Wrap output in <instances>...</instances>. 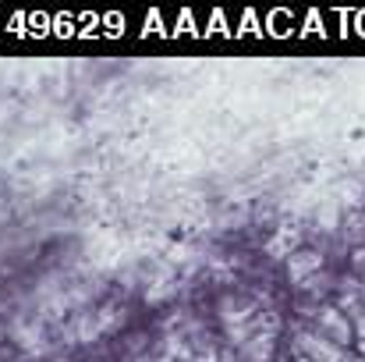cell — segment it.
<instances>
[{"label":"cell","mask_w":365,"mask_h":362,"mask_svg":"<svg viewBox=\"0 0 365 362\" xmlns=\"http://www.w3.org/2000/svg\"><path fill=\"white\" fill-rule=\"evenodd\" d=\"M359 334H362V338H365V313H362V316H359Z\"/></svg>","instance_id":"277c9868"},{"label":"cell","mask_w":365,"mask_h":362,"mask_svg":"<svg viewBox=\"0 0 365 362\" xmlns=\"http://www.w3.org/2000/svg\"><path fill=\"white\" fill-rule=\"evenodd\" d=\"M302 348L309 352L312 362H344L337 348H330V345H327L323 338H316V334H302Z\"/></svg>","instance_id":"6da1fadb"},{"label":"cell","mask_w":365,"mask_h":362,"mask_svg":"<svg viewBox=\"0 0 365 362\" xmlns=\"http://www.w3.org/2000/svg\"><path fill=\"white\" fill-rule=\"evenodd\" d=\"M319 263H323V256H319V252H294V256L287 259V273H291L294 281H302L305 273L319 270Z\"/></svg>","instance_id":"7a4b0ae2"},{"label":"cell","mask_w":365,"mask_h":362,"mask_svg":"<svg viewBox=\"0 0 365 362\" xmlns=\"http://www.w3.org/2000/svg\"><path fill=\"white\" fill-rule=\"evenodd\" d=\"M319 323H323V331H330L341 345L344 341H351V323L337 313V309H323V316H319Z\"/></svg>","instance_id":"3957f363"}]
</instances>
